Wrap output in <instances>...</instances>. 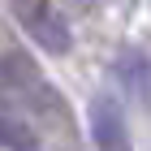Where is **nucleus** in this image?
I'll use <instances>...</instances> for the list:
<instances>
[{
	"label": "nucleus",
	"instance_id": "1",
	"mask_svg": "<svg viewBox=\"0 0 151 151\" xmlns=\"http://www.w3.org/2000/svg\"><path fill=\"white\" fill-rule=\"evenodd\" d=\"M13 17L39 52H47V56H69L73 52V26L52 0H13Z\"/></svg>",
	"mask_w": 151,
	"mask_h": 151
},
{
	"label": "nucleus",
	"instance_id": "2",
	"mask_svg": "<svg viewBox=\"0 0 151 151\" xmlns=\"http://www.w3.org/2000/svg\"><path fill=\"white\" fill-rule=\"evenodd\" d=\"M86 134H91L95 151H134L125 108L116 104L112 95H95L91 99V108H86Z\"/></svg>",
	"mask_w": 151,
	"mask_h": 151
},
{
	"label": "nucleus",
	"instance_id": "3",
	"mask_svg": "<svg viewBox=\"0 0 151 151\" xmlns=\"http://www.w3.org/2000/svg\"><path fill=\"white\" fill-rule=\"evenodd\" d=\"M0 82H4L9 91H17L22 99H30L35 108H60L52 82L39 73V65L26 56V52H4V56H0Z\"/></svg>",
	"mask_w": 151,
	"mask_h": 151
},
{
	"label": "nucleus",
	"instance_id": "4",
	"mask_svg": "<svg viewBox=\"0 0 151 151\" xmlns=\"http://www.w3.org/2000/svg\"><path fill=\"white\" fill-rule=\"evenodd\" d=\"M112 73H116V82H121L138 104L151 108V56L142 47H121L116 60H112Z\"/></svg>",
	"mask_w": 151,
	"mask_h": 151
},
{
	"label": "nucleus",
	"instance_id": "5",
	"mask_svg": "<svg viewBox=\"0 0 151 151\" xmlns=\"http://www.w3.org/2000/svg\"><path fill=\"white\" fill-rule=\"evenodd\" d=\"M0 151H35V129L17 116H0Z\"/></svg>",
	"mask_w": 151,
	"mask_h": 151
}]
</instances>
